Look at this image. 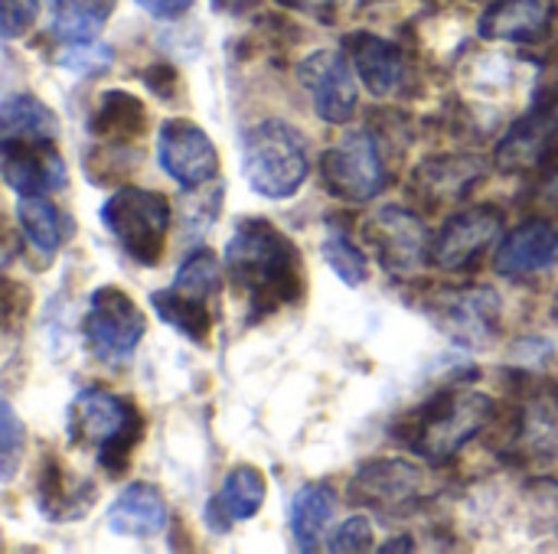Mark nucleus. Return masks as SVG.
<instances>
[{
    "instance_id": "obj_27",
    "label": "nucleus",
    "mask_w": 558,
    "mask_h": 554,
    "mask_svg": "<svg viewBox=\"0 0 558 554\" xmlns=\"http://www.w3.org/2000/svg\"><path fill=\"white\" fill-rule=\"evenodd\" d=\"M333 509H337V496L327 487L307 483L294 493L288 522H291V539L301 552H314L320 545V535H324Z\"/></svg>"
},
{
    "instance_id": "obj_34",
    "label": "nucleus",
    "mask_w": 558,
    "mask_h": 554,
    "mask_svg": "<svg viewBox=\"0 0 558 554\" xmlns=\"http://www.w3.org/2000/svg\"><path fill=\"white\" fill-rule=\"evenodd\" d=\"M39 16V0H3V39L23 36Z\"/></svg>"
},
{
    "instance_id": "obj_24",
    "label": "nucleus",
    "mask_w": 558,
    "mask_h": 554,
    "mask_svg": "<svg viewBox=\"0 0 558 554\" xmlns=\"http://www.w3.org/2000/svg\"><path fill=\"white\" fill-rule=\"evenodd\" d=\"M520 447L536 460L558 457V385H543L530 395L520 424Z\"/></svg>"
},
{
    "instance_id": "obj_1",
    "label": "nucleus",
    "mask_w": 558,
    "mask_h": 554,
    "mask_svg": "<svg viewBox=\"0 0 558 554\" xmlns=\"http://www.w3.org/2000/svg\"><path fill=\"white\" fill-rule=\"evenodd\" d=\"M226 274L248 304L252 320L294 304L304 291V268L294 242L268 219H242L226 245Z\"/></svg>"
},
{
    "instance_id": "obj_4",
    "label": "nucleus",
    "mask_w": 558,
    "mask_h": 554,
    "mask_svg": "<svg viewBox=\"0 0 558 554\" xmlns=\"http://www.w3.org/2000/svg\"><path fill=\"white\" fill-rule=\"evenodd\" d=\"M69 434L72 444L92 451L108 473H121L141 438V418L128 398L88 385L78 389L69 405Z\"/></svg>"
},
{
    "instance_id": "obj_32",
    "label": "nucleus",
    "mask_w": 558,
    "mask_h": 554,
    "mask_svg": "<svg viewBox=\"0 0 558 554\" xmlns=\"http://www.w3.org/2000/svg\"><path fill=\"white\" fill-rule=\"evenodd\" d=\"M114 59V52L101 42H78V46H65V52L59 56V65L69 69V72H82V75H92V72H101L108 69Z\"/></svg>"
},
{
    "instance_id": "obj_15",
    "label": "nucleus",
    "mask_w": 558,
    "mask_h": 554,
    "mask_svg": "<svg viewBox=\"0 0 558 554\" xmlns=\"http://www.w3.org/2000/svg\"><path fill=\"white\" fill-rule=\"evenodd\" d=\"M56 140H0L3 180L16 196H49L65 186V163Z\"/></svg>"
},
{
    "instance_id": "obj_12",
    "label": "nucleus",
    "mask_w": 558,
    "mask_h": 554,
    "mask_svg": "<svg viewBox=\"0 0 558 554\" xmlns=\"http://www.w3.org/2000/svg\"><path fill=\"white\" fill-rule=\"evenodd\" d=\"M157 163L183 189L206 186L219 173V153L213 137L186 118H170L157 131Z\"/></svg>"
},
{
    "instance_id": "obj_19",
    "label": "nucleus",
    "mask_w": 558,
    "mask_h": 554,
    "mask_svg": "<svg viewBox=\"0 0 558 554\" xmlns=\"http://www.w3.org/2000/svg\"><path fill=\"white\" fill-rule=\"evenodd\" d=\"M556 0H497L481 16V36L494 42H539L553 26Z\"/></svg>"
},
{
    "instance_id": "obj_22",
    "label": "nucleus",
    "mask_w": 558,
    "mask_h": 554,
    "mask_svg": "<svg viewBox=\"0 0 558 554\" xmlns=\"http://www.w3.org/2000/svg\"><path fill=\"white\" fill-rule=\"evenodd\" d=\"M88 131L101 147H131L144 137L147 131V111L141 104V98H134L131 91L111 88L98 98L92 118H88Z\"/></svg>"
},
{
    "instance_id": "obj_35",
    "label": "nucleus",
    "mask_w": 558,
    "mask_h": 554,
    "mask_svg": "<svg viewBox=\"0 0 558 554\" xmlns=\"http://www.w3.org/2000/svg\"><path fill=\"white\" fill-rule=\"evenodd\" d=\"M134 3L154 20H177L193 7V0H134Z\"/></svg>"
},
{
    "instance_id": "obj_5",
    "label": "nucleus",
    "mask_w": 558,
    "mask_h": 554,
    "mask_svg": "<svg viewBox=\"0 0 558 554\" xmlns=\"http://www.w3.org/2000/svg\"><path fill=\"white\" fill-rule=\"evenodd\" d=\"M222 268L226 264H219V258L209 248H196L177 268L173 284L150 294V304H154L157 317L167 327H173L180 336H186L190 343H196V346H206L209 343V333H213L209 304L219 294Z\"/></svg>"
},
{
    "instance_id": "obj_37",
    "label": "nucleus",
    "mask_w": 558,
    "mask_h": 554,
    "mask_svg": "<svg viewBox=\"0 0 558 554\" xmlns=\"http://www.w3.org/2000/svg\"><path fill=\"white\" fill-rule=\"evenodd\" d=\"M549 196H553V202H558V176L553 180V186H549Z\"/></svg>"
},
{
    "instance_id": "obj_29",
    "label": "nucleus",
    "mask_w": 558,
    "mask_h": 554,
    "mask_svg": "<svg viewBox=\"0 0 558 554\" xmlns=\"http://www.w3.org/2000/svg\"><path fill=\"white\" fill-rule=\"evenodd\" d=\"M16 222H20V232L29 238L33 248H39L43 255L59 251L62 235H65V219L49 196H20Z\"/></svg>"
},
{
    "instance_id": "obj_2",
    "label": "nucleus",
    "mask_w": 558,
    "mask_h": 554,
    "mask_svg": "<svg viewBox=\"0 0 558 554\" xmlns=\"http://www.w3.org/2000/svg\"><path fill=\"white\" fill-rule=\"evenodd\" d=\"M494 418V402L484 392L451 389L438 398L425 402L409 424L402 428V441L428 464L451 460L464 444H471L487 421Z\"/></svg>"
},
{
    "instance_id": "obj_38",
    "label": "nucleus",
    "mask_w": 558,
    "mask_h": 554,
    "mask_svg": "<svg viewBox=\"0 0 558 554\" xmlns=\"http://www.w3.org/2000/svg\"><path fill=\"white\" fill-rule=\"evenodd\" d=\"M556 320H558V300H556Z\"/></svg>"
},
{
    "instance_id": "obj_7",
    "label": "nucleus",
    "mask_w": 558,
    "mask_h": 554,
    "mask_svg": "<svg viewBox=\"0 0 558 554\" xmlns=\"http://www.w3.org/2000/svg\"><path fill=\"white\" fill-rule=\"evenodd\" d=\"M144 330H147V320L131 294H124L114 284L98 287L92 294L85 320H82V340L98 362L124 366L134 356L137 343L144 340Z\"/></svg>"
},
{
    "instance_id": "obj_14",
    "label": "nucleus",
    "mask_w": 558,
    "mask_h": 554,
    "mask_svg": "<svg viewBox=\"0 0 558 554\" xmlns=\"http://www.w3.org/2000/svg\"><path fill=\"white\" fill-rule=\"evenodd\" d=\"M441 333H448L454 343L468 349H481L494 343L497 320H500V297L490 287H468L445 294L438 307L432 310Z\"/></svg>"
},
{
    "instance_id": "obj_6",
    "label": "nucleus",
    "mask_w": 558,
    "mask_h": 554,
    "mask_svg": "<svg viewBox=\"0 0 558 554\" xmlns=\"http://www.w3.org/2000/svg\"><path fill=\"white\" fill-rule=\"evenodd\" d=\"M98 219L131 261L150 268L163 258L170 232L167 196L141 186H124L101 202Z\"/></svg>"
},
{
    "instance_id": "obj_36",
    "label": "nucleus",
    "mask_w": 558,
    "mask_h": 554,
    "mask_svg": "<svg viewBox=\"0 0 558 554\" xmlns=\"http://www.w3.org/2000/svg\"><path fill=\"white\" fill-rule=\"evenodd\" d=\"M216 3V10H222V13H242V10H248L255 0H213Z\"/></svg>"
},
{
    "instance_id": "obj_23",
    "label": "nucleus",
    "mask_w": 558,
    "mask_h": 554,
    "mask_svg": "<svg viewBox=\"0 0 558 554\" xmlns=\"http://www.w3.org/2000/svg\"><path fill=\"white\" fill-rule=\"evenodd\" d=\"M487 176V163L481 157H435L415 170V189H422L432 202L464 199Z\"/></svg>"
},
{
    "instance_id": "obj_3",
    "label": "nucleus",
    "mask_w": 558,
    "mask_h": 554,
    "mask_svg": "<svg viewBox=\"0 0 558 554\" xmlns=\"http://www.w3.org/2000/svg\"><path fill=\"white\" fill-rule=\"evenodd\" d=\"M311 173L307 137L278 118L258 121L242 137V176L265 199L294 196Z\"/></svg>"
},
{
    "instance_id": "obj_21",
    "label": "nucleus",
    "mask_w": 558,
    "mask_h": 554,
    "mask_svg": "<svg viewBox=\"0 0 558 554\" xmlns=\"http://www.w3.org/2000/svg\"><path fill=\"white\" fill-rule=\"evenodd\" d=\"M347 52H350V62L369 95L389 98L405 82V59L389 39L373 36V33H356V36H350Z\"/></svg>"
},
{
    "instance_id": "obj_13",
    "label": "nucleus",
    "mask_w": 558,
    "mask_h": 554,
    "mask_svg": "<svg viewBox=\"0 0 558 554\" xmlns=\"http://www.w3.org/2000/svg\"><path fill=\"white\" fill-rule=\"evenodd\" d=\"M504 232V216L494 206H471L451 216L432 238V264L441 271L468 268L484 248H490Z\"/></svg>"
},
{
    "instance_id": "obj_18",
    "label": "nucleus",
    "mask_w": 558,
    "mask_h": 554,
    "mask_svg": "<svg viewBox=\"0 0 558 554\" xmlns=\"http://www.w3.org/2000/svg\"><path fill=\"white\" fill-rule=\"evenodd\" d=\"M170 522L167 500L150 483H128L108 506V532L134 542H150L163 535Z\"/></svg>"
},
{
    "instance_id": "obj_9",
    "label": "nucleus",
    "mask_w": 558,
    "mask_h": 554,
    "mask_svg": "<svg viewBox=\"0 0 558 554\" xmlns=\"http://www.w3.org/2000/svg\"><path fill=\"white\" fill-rule=\"evenodd\" d=\"M320 176L327 189L347 202H369L386 186V167L376 140L366 131H347L320 157Z\"/></svg>"
},
{
    "instance_id": "obj_17",
    "label": "nucleus",
    "mask_w": 558,
    "mask_h": 554,
    "mask_svg": "<svg viewBox=\"0 0 558 554\" xmlns=\"http://www.w3.org/2000/svg\"><path fill=\"white\" fill-rule=\"evenodd\" d=\"M558 140V101L556 98H543L530 108V114H523L510 134L497 144V167L513 173V170H526L533 163H539L549 147Z\"/></svg>"
},
{
    "instance_id": "obj_25",
    "label": "nucleus",
    "mask_w": 558,
    "mask_h": 554,
    "mask_svg": "<svg viewBox=\"0 0 558 554\" xmlns=\"http://www.w3.org/2000/svg\"><path fill=\"white\" fill-rule=\"evenodd\" d=\"M118 0H56L52 3V36L65 46L95 42L108 26Z\"/></svg>"
},
{
    "instance_id": "obj_20",
    "label": "nucleus",
    "mask_w": 558,
    "mask_h": 554,
    "mask_svg": "<svg viewBox=\"0 0 558 554\" xmlns=\"http://www.w3.org/2000/svg\"><path fill=\"white\" fill-rule=\"evenodd\" d=\"M265 477L262 470L239 464L226 473L219 493L206 506V526L213 532H229L239 522H248L265 506Z\"/></svg>"
},
{
    "instance_id": "obj_26",
    "label": "nucleus",
    "mask_w": 558,
    "mask_h": 554,
    "mask_svg": "<svg viewBox=\"0 0 558 554\" xmlns=\"http://www.w3.org/2000/svg\"><path fill=\"white\" fill-rule=\"evenodd\" d=\"M59 118L36 95H10L0 108V140H56Z\"/></svg>"
},
{
    "instance_id": "obj_16",
    "label": "nucleus",
    "mask_w": 558,
    "mask_h": 554,
    "mask_svg": "<svg viewBox=\"0 0 558 554\" xmlns=\"http://www.w3.org/2000/svg\"><path fill=\"white\" fill-rule=\"evenodd\" d=\"M556 258L558 229L549 219H530L504 235V242L494 251V271L500 278L520 281V278L546 271Z\"/></svg>"
},
{
    "instance_id": "obj_8",
    "label": "nucleus",
    "mask_w": 558,
    "mask_h": 554,
    "mask_svg": "<svg viewBox=\"0 0 558 554\" xmlns=\"http://www.w3.org/2000/svg\"><path fill=\"white\" fill-rule=\"evenodd\" d=\"M366 245L396 278H415L432 261V235L422 219L402 206H383L363 225Z\"/></svg>"
},
{
    "instance_id": "obj_10",
    "label": "nucleus",
    "mask_w": 558,
    "mask_h": 554,
    "mask_svg": "<svg viewBox=\"0 0 558 554\" xmlns=\"http://www.w3.org/2000/svg\"><path fill=\"white\" fill-rule=\"evenodd\" d=\"M353 72L350 56L340 49H314L298 62V82L327 124H347L356 114L360 91Z\"/></svg>"
},
{
    "instance_id": "obj_31",
    "label": "nucleus",
    "mask_w": 558,
    "mask_h": 554,
    "mask_svg": "<svg viewBox=\"0 0 558 554\" xmlns=\"http://www.w3.org/2000/svg\"><path fill=\"white\" fill-rule=\"evenodd\" d=\"M23 444H26V428L20 424L13 405L3 402L0 405V477H3V483L13 480L20 454H23Z\"/></svg>"
},
{
    "instance_id": "obj_28",
    "label": "nucleus",
    "mask_w": 558,
    "mask_h": 554,
    "mask_svg": "<svg viewBox=\"0 0 558 554\" xmlns=\"http://www.w3.org/2000/svg\"><path fill=\"white\" fill-rule=\"evenodd\" d=\"M36 500H39V509L46 519H82L85 509L92 506L95 493L88 490V483H78V480H69L65 470L56 464V457L46 464L43 477H39V490H36Z\"/></svg>"
},
{
    "instance_id": "obj_30",
    "label": "nucleus",
    "mask_w": 558,
    "mask_h": 554,
    "mask_svg": "<svg viewBox=\"0 0 558 554\" xmlns=\"http://www.w3.org/2000/svg\"><path fill=\"white\" fill-rule=\"evenodd\" d=\"M320 255L324 261L330 264V271L347 284V287H360L369 274V264H366V255L363 248L340 229V225H330L324 242H320Z\"/></svg>"
},
{
    "instance_id": "obj_11",
    "label": "nucleus",
    "mask_w": 558,
    "mask_h": 554,
    "mask_svg": "<svg viewBox=\"0 0 558 554\" xmlns=\"http://www.w3.org/2000/svg\"><path fill=\"white\" fill-rule=\"evenodd\" d=\"M425 493V473L399 457H376L350 480V500L383 516H409Z\"/></svg>"
},
{
    "instance_id": "obj_33",
    "label": "nucleus",
    "mask_w": 558,
    "mask_h": 554,
    "mask_svg": "<svg viewBox=\"0 0 558 554\" xmlns=\"http://www.w3.org/2000/svg\"><path fill=\"white\" fill-rule=\"evenodd\" d=\"M369 545H373V526L366 522V516H353L333 532L327 552H366Z\"/></svg>"
}]
</instances>
